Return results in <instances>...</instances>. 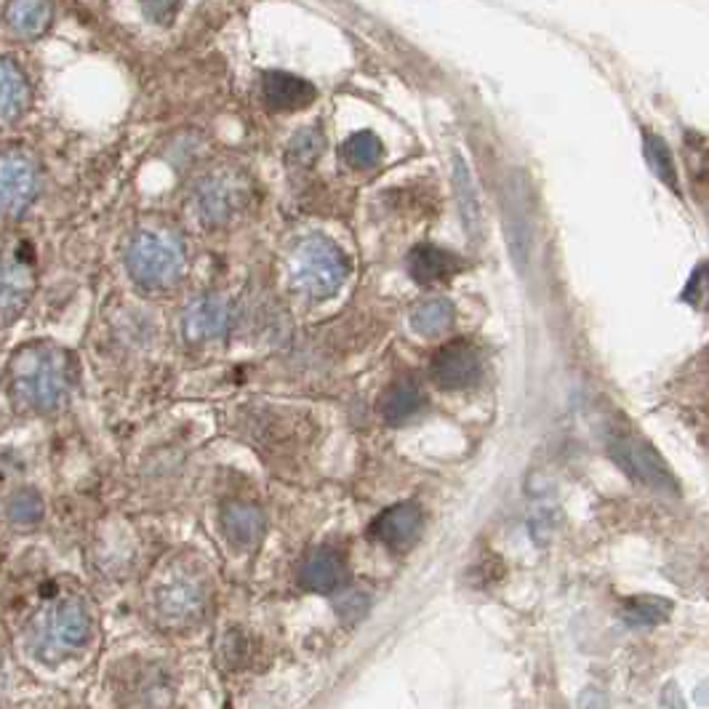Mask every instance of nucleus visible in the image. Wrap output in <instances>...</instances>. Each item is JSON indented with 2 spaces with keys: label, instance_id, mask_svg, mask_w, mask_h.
<instances>
[{
  "label": "nucleus",
  "instance_id": "4",
  "mask_svg": "<svg viewBox=\"0 0 709 709\" xmlns=\"http://www.w3.org/2000/svg\"><path fill=\"white\" fill-rule=\"evenodd\" d=\"M347 275H350V261L328 237L310 235L293 251L291 280L302 297L323 302L345 286Z\"/></svg>",
  "mask_w": 709,
  "mask_h": 709
},
{
  "label": "nucleus",
  "instance_id": "14",
  "mask_svg": "<svg viewBox=\"0 0 709 709\" xmlns=\"http://www.w3.org/2000/svg\"><path fill=\"white\" fill-rule=\"evenodd\" d=\"M611 451H614V460L619 462L632 478L643 480L653 488H670V469L664 467L662 460H659L648 445L638 443V440H619V443L611 445Z\"/></svg>",
  "mask_w": 709,
  "mask_h": 709
},
{
  "label": "nucleus",
  "instance_id": "23",
  "mask_svg": "<svg viewBox=\"0 0 709 709\" xmlns=\"http://www.w3.org/2000/svg\"><path fill=\"white\" fill-rule=\"evenodd\" d=\"M672 614V603L662 601V597H632L625 603V619L635 627L648 625H662Z\"/></svg>",
  "mask_w": 709,
  "mask_h": 709
},
{
  "label": "nucleus",
  "instance_id": "10",
  "mask_svg": "<svg viewBox=\"0 0 709 709\" xmlns=\"http://www.w3.org/2000/svg\"><path fill=\"white\" fill-rule=\"evenodd\" d=\"M195 213L204 224H222L232 211L241 204V187L235 179L222 174L206 176L198 187H195Z\"/></svg>",
  "mask_w": 709,
  "mask_h": 709
},
{
  "label": "nucleus",
  "instance_id": "3",
  "mask_svg": "<svg viewBox=\"0 0 709 709\" xmlns=\"http://www.w3.org/2000/svg\"><path fill=\"white\" fill-rule=\"evenodd\" d=\"M126 270L137 286L147 291L171 289L187 270L185 241L163 228L139 230L128 241Z\"/></svg>",
  "mask_w": 709,
  "mask_h": 709
},
{
  "label": "nucleus",
  "instance_id": "21",
  "mask_svg": "<svg viewBox=\"0 0 709 709\" xmlns=\"http://www.w3.org/2000/svg\"><path fill=\"white\" fill-rule=\"evenodd\" d=\"M454 323V304L449 299H427L411 313V328L421 336H440Z\"/></svg>",
  "mask_w": 709,
  "mask_h": 709
},
{
  "label": "nucleus",
  "instance_id": "9",
  "mask_svg": "<svg viewBox=\"0 0 709 709\" xmlns=\"http://www.w3.org/2000/svg\"><path fill=\"white\" fill-rule=\"evenodd\" d=\"M33 105V83L14 57H0V128L20 124Z\"/></svg>",
  "mask_w": 709,
  "mask_h": 709
},
{
  "label": "nucleus",
  "instance_id": "29",
  "mask_svg": "<svg viewBox=\"0 0 709 709\" xmlns=\"http://www.w3.org/2000/svg\"><path fill=\"white\" fill-rule=\"evenodd\" d=\"M352 608H358L360 614L365 611V597L358 595V592H350V595H345L336 601V611H339L347 621H352Z\"/></svg>",
  "mask_w": 709,
  "mask_h": 709
},
{
  "label": "nucleus",
  "instance_id": "16",
  "mask_svg": "<svg viewBox=\"0 0 709 709\" xmlns=\"http://www.w3.org/2000/svg\"><path fill=\"white\" fill-rule=\"evenodd\" d=\"M462 267L464 265L460 256L451 254V251L430 246V243L417 246L411 254H408V272H411V278L421 286H432V283H440V280H449L451 275L460 272Z\"/></svg>",
  "mask_w": 709,
  "mask_h": 709
},
{
  "label": "nucleus",
  "instance_id": "2",
  "mask_svg": "<svg viewBox=\"0 0 709 709\" xmlns=\"http://www.w3.org/2000/svg\"><path fill=\"white\" fill-rule=\"evenodd\" d=\"M89 605L75 595H54L43 601L27 619L24 640L40 664H59L89 643Z\"/></svg>",
  "mask_w": 709,
  "mask_h": 709
},
{
  "label": "nucleus",
  "instance_id": "27",
  "mask_svg": "<svg viewBox=\"0 0 709 709\" xmlns=\"http://www.w3.org/2000/svg\"><path fill=\"white\" fill-rule=\"evenodd\" d=\"M139 5H142V14L150 22L168 24L179 11L182 0H139Z\"/></svg>",
  "mask_w": 709,
  "mask_h": 709
},
{
  "label": "nucleus",
  "instance_id": "22",
  "mask_svg": "<svg viewBox=\"0 0 709 709\" xmlns=\"http://www.w3.org/2000/svg\"><path fill=\"white\" fill-rule=\"evenodd\" d=\"M43 515H46V504L35 488H16L5 501V521L14 528H33L43 521Z\"/></svg>",
  "mask_w": 709,
  "mask_h": 709
},
{
  "label": "nucleus",
  "instance_id": "25",
  "mask_svg": "<svg viewBox=\"0 0 709 709\" xmlns=\"http://www.w3.org/2000/svg\"><path fill=\"white\" fill-rule=\"evenodd\" d=\"M643 144H646L648 166H651L653 174H656L664 185L677 193V171H675V161H672L670 155L667 142H664L662 137H656V133H646Z\"/></svg>",
  "mask_w": 709,
  "mask_h": 709
},
{
  "label": "nucleus",
  "instance_id": "7",
  "mask_svg": "<svg viewBox=\"0 0 709 709\" xmlns=\"http://www.w3.org/2000/svg\"><path fill=\"white\" fill-rule=\"evenodd\" d=\"M40 163L27 150H0V219H20L40 195Z\"/></svg>",
  "mask_w": 709,
  "mask_h": 709
},
{
  "label": "nucleus",
  "instance_id": "6",
  "mask_svg": "<svg viewBox=\"0 0 709 709\" xmlns=\"http://www.w3.org/2000/svg\"><path fill=\"white\" fill-rule=\"evenodd\" d=\"M150 605L163 627H185L204 608V590L185 566L168 563L152 579Z\"/></svg>",
  "mask_w": 709,
  "mask_h": 709
},
{
  "label": "nucleus",
  "instance_id": "28",
  "mask_svg": "<svg viewBox=\"0 0 709 709\" xmlns=\"http://www.w3.org/2000/svg\"><path fill=\"white\" fill-rule=\"evenodd\" d=\"M705 297H707V270L705 265L696 270L694 278H690V286L686 291V302L690 304H705Z\"/></svg>",
  "mask_w": 709,
  "mask_h": 709
},
{
  "label": "nucleus",
  "instance_id": "5",
  "mask_svg": "<svg viewBox=\"0 0 709 709\" xmlns=\"http://www.w3.org/2000/svg\"><path fill=\"white\" fill-rule=\"evenodd\" d=\"M38 291L35 254L22 237H0V328L14 326Z\"/></svg>",
  "mask_w": 709,
  "mask_h": 709
},
{
  "label": "nucleus",
  "instance_id": "11",
  "mask_svg": "<svg viewBox=\"0 0 709 709\" xmlns=\"http://www.w3.org/2000/svg\"><path fill=\"white\" fill-rule=\"evenodd\" d=\"M421 525H425V518H421L419 504L403 501V504L390 507L376 518L371 534L382 544H387L390 549H408L419 539Z\"/></svg>",
  "mask_w": 709,
  "mask_h": 709
},
{
  "label": "nucleus",
  "instance_id": "19",
  "mask_svg": "<svg viewBox=\"0 0 709 709\" xmlns=\"http://www.w3.org/2000/svg\"><path fill=\"white\" fill-rule=\"evenodd\" d=\"M454 195L464 230H467V235L475 241V237L480 235V200L473 174H469L467 163H464L460 152H454Z\"/></svg>",
  "mask_w": 709,
  "mask_h": 709
},
{
  "label": "nucleus",
  "instance_id": "20",
  "mask_svg": "<svg viewBox=\"0 0 709 709\" xmlns=\"http://www.w3.org/2000/svg\"><path fill=\"white\" fill-rule=\"evenodd\" d=\"M425 403L427 397L421 393L419 384L400 382L393 390H387V395L382 397V417L393 421V425H403V421L417 417L421 408H425Z\"/></svg>",
  "mask_w": 709,
  "mask_h": 709
},
{
  "label": "nucleus",
  "instance_id": "24",
  "mask_svg": "<svg viewBox=\"0 0 709 709\" xmlns=\"http://www.w3.org/2000/svg\"><path fill=\"white\" fill-rule=\"evenodd\" d=\"M384 147L379 142L376 133L371 131H358L352 133L345 142V158L352 163L354 168H374L379 161H382Z\"/></svg>",
  "mask_w": 709,
  "mask_h": 709
},
{
  "label": "nucleus",
  "instance_id": "12",
  "mask_svg": "<svg viewBox=\"0 0 709 709\" xmlns=\"http://www.w3.org/2000/svg\"><path fill=\"white\" fill-rule=\"evenodd\" d=\"M230 304L222 297H200L189 302L182 317V332L189 341H209L228 334L230 328Z\"/></svg>",
  "mask_w": 709,
  "mask_h": 709
},
{
  "label": "nucleus",
  "instance_id": "13",
  "mask_svg": "<svg viewBox=\"0 0 709 709\" xmlns=\"http://www.w3.org/2000/svg\"><path fill=\"white\" fill-rule=\"evenodd\" d=\"M3 22L14 38L38 40L51 30L54 5L51 0H9L3 11Z\"/></svg>",
  "mask_w": 709,
  "mask_h": 709
},
{
  "label": "nucleus",
  "instance_id": "17",
  "mask_svg": "<svg viewBox=\"0 0 709 709\" xmlns=\"http://www.w3.org/2000/svg\"><path fill=\"white\" fill-rule=\"evenodd\" d=\"M222 525L224 534H228L237 547H254V544L261 539V534H265V515H261L259 507L232 501V504L224 507Z\"/></svg>",
  "mask_w": 709,
  "mask_h": 709
},
{
  "label": "nucleus",
  "instance_id": "18",
  "mask_svg": "<svg viewBox=\"0 0 709 709\" xmlns=\"http://www.w3.org/2000/svg\"><path fill=\"white\" fill-rule=\"evenodd\" d=\"M345 560L334 549H317L302 568V582L313 592H334L345 582Z\"/></svg>",
  "mask_w": 709,
  "mask_h": 709
},
{
  "label": "nucleus",
  "instance_id": "15",
  "mask_svg": "<svg viewBox=\"0 0 709 709\" xmlns=\"http://www.w3.org/2000/svg\"><path fill=\"white\" fill-rule=\"evenodd\" d=\"M261 100L270 109L291 113V109L307 107L315 100V89L304 78L272 70L265 72V78H261Z\"/></svg>",
  "mask_w": 709,
  "mask_h": 709
},
{
  "label": "nucleus",
  "instance_id": "8",
  "mask_svg": "<svg viewBox=\"0 0 709 709\" xmlns=\"http://www.w3.org/2000/svg\"><path fill=\"white\" fill-rule=\"evenodd\" d=\"M483 358L480 350L467 339H456L443 345L432 358V379L443 390H467L480 379Z\"/></svg>",
  "mask_w": 709,
  "mask_h": 709
},
{
  "label": "nucleus",
  "instance_id": "26",
  "mask_svg": "<svg viewBox=\"0 0 709 709\" xmlns=\"http://www.w3.org/2000/svg\"><path fill=\"white\" fill-rule=\"evenodd\" d=\"M323 147V133L321 128H304V131H299L297 137L291 139V147H289V158L293 163H313L317 158V152H321Z\"/></svg>",
  "mask_w": 709,
  "mask_h": 709
},
{
  "label": "nucleus",
  "instance_id": "1",
  "mask_svg": "<svg viewBox=\"0 0 709 709\" xmlns=\"http://www.w3.org/2000/svg\"><path fill=\"white\" fill-rule=\"evenodd\" d=\"M75 384V358L51 339L24 341L9 354L3 374L5 400L22 417L62 411Z\"/></svg>",
  "mask_w": 709,
  "mask_h": 709
}]
</instances>
